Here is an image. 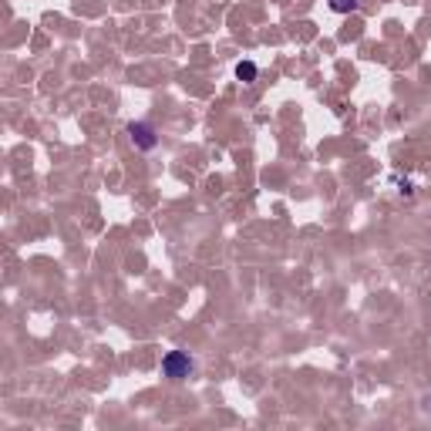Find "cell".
Segmentation results:
<instances>
[{"instance_id": "cell-1", "label": "cell", "mask_w": 431, "mask_h": 431, "mask_svg": "<svg viewBox=\"0 0 431 431\" xmlns=\"http://www.w3.org/2000/svg\"><path fill=\"white\" fill-rule=\"evenodd\" d=\"M162 374L172 377V381H182V377L192 374V360H189V354H182V351H172V354H166V360H162Z\"/></svg>"}, {"instance_id": "cell-2", "label": "cell", "mask_w": 431, "mask_h": 431, "mask_svg": "<svg viewBox=\"0 0 431 431\" xmlns=\"http://www.w3.org/2000/svg\"><path fill=\"white\" fill-rule=\"evenodd\" d=\"M129 135H131V142H135L142 152H149V149H155V145H159L155 129H152V125H145V122H135V125H129Z\"/></svg>"}, {"instance_id": "cell-3", "label": "cell", "mask_w": 431, "mask_h": 431, "mask_svg": "<svg viewBox=\"0 0 431 431\" xmlns=\"http://www.w3.org/2000/svg\"><path fill=\"white\" fill-rule=\"evenodd\" d=\"M236 78H240V81H253V78H256V64H253V61L236 64Z\"/></svg>"}, {"instance_id": "cell-4", "label": "cell", "mask_w": 431, "mask_h": 431, "mask_svg": "<svg viewBox=\"0 0 431 431\" xmlns=\"http://www.w3.org/2000/svg\"><path fill=\"white\" fill-rule=\"evenodd\" d=\"M330 10H337V14H347V10H357V0H330Z\"/></svg>"}]
</instances>
